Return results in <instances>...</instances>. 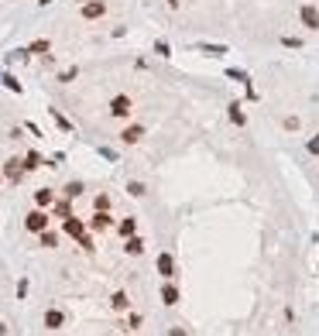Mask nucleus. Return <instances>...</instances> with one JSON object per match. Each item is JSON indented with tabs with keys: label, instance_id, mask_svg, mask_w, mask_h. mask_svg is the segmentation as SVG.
I'll use <instances>...</instances> for the list:
<instances>
[{
	"label": "nucleus",
	"instance_id": "nucleus-1",
	"mask_svg": "<svg viewBox=\"0 0 319 336\" xmlns=\"http://www.w3.org/2000/svg\"><path fill=\"white\" fill-rule=\"evenodd\" d=\"M107 110H110V117L127 120V117L134 114V103H131V96H124V93H120V96H113V99H110V106H107Z\"/></svg>",
	"mask_w": 319,
	"mask_h": 336
},
{
	"label": "nucleus",
	"instance_id": "nucleus-2",
	"mask_svg": "<svg viewBox=\"0 0 319 336\" xmlns=\"http://www.w3.org/2000/svg\"><path fill=\"white\" fill-rule=\"evenodd\" d=\"M299 21H302V28L319 31V7H316V4H302V7H299Z\"/></svg>",
	"mask_w": 319,
	"mask_h": 336
},
{
	"label": "nucleus",
	"instance_id": "nucleus-3",
	"mask_svg": "<svg viewBox=\"0 0 319 336\" xmlns=\"http://www.w3.org/2000/svg\"><path fill=\"white\" fill-rule=\"evenodd\" d=\"M79 14H83V21H100L107 14V4H103V0H83Z\"/></svg>",
	"mask_w": 319,
	"mask_h": 336
},
{
	"label": "nucleus",
	"instance_id": "nucleus-4",
	"mask_svg": "<svg viewBox=\"0 0 319 336\" xmlns=\"http://www.w3.org/2000/svg\"><path fill=\"white\" fill-rule=\"evenodd\" d=\"M24 227H28L31 234H41V230H48V213H45V209H31V213L24 216Z\"/></svg>",
	"mask_w": 319,
	"mask_h": 336
},
{
	"label": "nucleus",
	"instance_id": "nucleus-5",
	"mask_svg": "<svg viewBox=\"0 0 319 336\" xmlns=\"http://www.w3.org/2000/svg\"><path fill=\"white\" fill-rule=\"evenodd\" d=\"M62 234H69L72 240H79L83 234H86V223H83L79 216H65L62 219Z\"/></svg>",
	"mask_w": 319,
	"mask_h": 336
},
{
	"label": "nucleus",
	"instance_id": "nucleus-6",
	"mask_svg": "<svg viewBox=\"0 0 319 336\" xmlns=\"http://www.w3.org/2000/svg\"><path fill=\"white\" fill-rule=\"evenodd\" d=\"M113 227V216H110V209H96L93 219H90V230H96V234H103V230H110Z\"/></svg>",
	"mask_w": 319,
	"mask_h": 336
},
{
	"label": "nucleus",
	"instance_id": "nucleus-7",
	"mask_svg": "<svg viewBox=\"0 0 319 336\" xmlns=\"http://www.w3.org/2000/svg\"><path fill=\"white\" fill-rule=\"evenodd\" d=\"M154 264H158V275L165 278V281H172V278H175V257H172L169 251H165V254H158V261H154Z\"/></svg>",
	"mask_w": 319,
	"mask_h": 336
},
{
	"label": "nucleus",
	"instance_id": "nucleus-8",
	"mask_svg": "<svg viewBox=\"0 0 319 336\" xmlns=\"http://www.w3.org/2000/svg\"><path fill=\"white\" fill-rule=\"evenodd\" d=\"M4 178H11V182H21L24 178V161L21 158H7V165H4V172H0Z\"/></svg>",
	"mask_w": 319,
	"mask_h": 336
},
{
	"label": "nucleus",
	"instance_id": "nucleus-9",
	"mask_svg": "<svg viewBox=\"0 0 319 336\" xmlns=\"http://www.w3.org/2000/svg\"><path fill=\"white\" fill-rule=\"evenodd\" d=\"M141 138H144V124H131V127L120 131V141H124V144H137Z\"/></svg>",
	"mask_w": 319,
	"mask_h": 336
},
{
	"label": "nucleus",
	"instance_id": "nucleus-10",
	"mask_svg": "<svg viewBox=\"0 0 319 336\" xmlns=\"http://www.w3.org/2000/svg\"><path fill=\"white\" fill-rule=\"evenodd\" d=\"M65 326V312L62 309H48L45 312V329H62Z\"/></svg>",
	"mask_w": 319,
	"mask_h": 336
},
{
	"label": "nucleus",
	"instance_id": "nucleus-11",
	"mask_svg": "<svg viewBox=\"0 0 319 336\" xmlns=\"http://www.w3.org/2000/svg\"><path fill=\"white\" fill-rule=\"evenodd\" d=\"M162 302H165V305H179V302H182V292H179L172 281H165V285H162Z\"/></svg>",
	"mask_w": 319,
	"mask_h": 336
},
{
	"label": "nucleus",
	"instance_id": "nucleus-12",
	"mask_svg": "<svg viewBox=\"0 0 319 336\" xmlns=\"http://www.w3.org/2000/svg\"><path fill=\"white\" fill-rule=\"evenodd\" d=\"M124 251H127L131 257H141V254H144V240L137 237V234H131V237H124Z\"/></svg>",
	"mask_w": 319,
	"mask_h": 336
},
{
	"label": "nucleus",
	"instance_id": "nucleus-13",
	"mask_svg": "<svg viewBox=\"0 0 319 336\" xmlns=\"http://www.w3.org/2000/svg\"><path fill=\"white\" fill-rule=\"evenodd\" d=\"M110 305H113V312H127V309H131V298H127V292H113Z\"/></svg>",
	"mask_w": 319,
	"mask_h": 336
},
{
	"label": "nucleus",
	"instance_id": "nucleus-14",
	"mask_svg": "<svg viewBox=\"0 0 319 336\" xmlns=\"http://www.w3.org/2000/svg\"><path fill=\"white\" fill-rule=\"evenodd\" d=\"M226 117H230V124H237V127H244V124H247L244 110H241V103H230V106H226Z\"/></svg>",
	"mask_w": 319,
	"mask_h": 336
},
{
	"label": "nucleus",
	"instance_id": "nucleus-15",
	"mask_svg": "<svg viewBox=\"0 0 319 336\" xmlns=\"http://www.w3.org/2000/svg\"><path fill=\"white\" fill-rule=\"evenodd\" d=\"M117 234H120V237H131V234H137V219H134V216L120 219V223H117Z\"/></svg>",
	"mask_w": 319,
	"mask_h": 336
},
{
	"label": "nucleus",
	"instance_id": "nucleus-16",
	"mask_svg": "<svg viewBox=\"0 0 319 336\" xmlns=\"http://www.w3.org/2000/svg\"><path fill=\"white\" fill-rule=\"evenodd\" d=\"M21 161H24V172H35V168H41V155H38V151H28Z\"/></svg>",
	"mask_w": 319,
	"mask_h": 336
},
{
	"label": "nucleus",
	"instance_id": "nucleus-17",
	"mask_svg": "<svg viewBox=\"0 0 319 336\" xmlns=\"http://www.w3.org/2000/svg\"><path fill=\"white\" fill-rule=\"evenodd\" d=\"M35 202H38V206H52V202H55V192H52V189H38Z\"/></svg>",
	"mask_w": 319,
	"mask_h": 336
},
{
	"label": "nucleus",
	"instance_id": "nucleus-18",
	"mask_svg": "<svg viewBox=\"0 0 319 336\" xmlns=\"http://www.w3.org/2000/svg\"><path fill=\"white\" fill-rule=\"evenodd\" d=\"M144 192H148V189H144V182H127V196L141 199V196H144Z\"/></svg>",
	"mask_w": 319,
	"mask_h": 336
},
{
	"label": "nucleus",
	"instance_id": "nucleus-19",
	"mask_svg": "<svg viewBox=\"0 0 319 336\" xmlns=\"http://www.w3.org/2000/svg\"><path fill=\"white\" fill-rule=\"evenodd\" d=\"M62 192H65V199H75V196H83V182H69V185H65Z\"/></svg>",
	"mask_w": 319,
	"mask_h": 336
},
{
	"label": "nucleus",
	"instance_id": "nucleus-20",
	"mask_svg": "<svg viewBox=\"0 0 319 336\" xmlns=\"http://www.w3.org/2000/svg\"><path fill=\"white\" fill-rule=\"evenodd\" d=\"M38 237H41V247H55V244H58V237L52 234V230H41Z\"/></svg>",
	"mask_w": 319,
	"mask_h": 336
},
{
	"label": "nucleus",
	"instance_id": "nucleus-21",
	"mask_svg": "<svg viewBox=\"0 0 319 336\" xmlns=\"http://www.w3.org/2000/svg\"><path fill=\"white\" fill-rule=\"evenodd\" d=\"M55 213H58L62 219H65V216H72V209H69V199H58V202H55Z\"/></svg>",
	"mask_w": 319,
	"mask_h": 336
},
{
	"label": "nucleus",
	"instance_id": "nucleus-22",
	"mask_svg": "<svg viewBox=\"0 0 319 336\" xmlns=\"http://www.w3.org/2000/svg\"><path fill=\"white\" fill-rule=\"evenodd\" d=\"M48 48H52V45H48V41L41 38V41H35V45H31L28 52H35V55H48Z\"/></svg>",
	"mask_w": 319,
	"mask_h": 336
},
{
	"label": "nucleus",
	"instance_id": "nucleus-23",
	"mask_svg": "<svg viewBox=\"0 0 319 336\" xmlns=\"http://www.w3.org/2000/svg\"><path fill=\"white\" fill-rule=\"evenodd\" d=\"M0 82H4V86H7L11 93H21V82L14 79V76H0Z\"/></svg>",
	"mask_w": 319,
	"mask_h": 336
},
{
	"label": "nucleus",
	"instance_id": "nucleus-24",
	"mask_svg": "<svg viewBox=\"0 0 319 336\" xmlns=\"http://www.w3.org/2000/svg\"><path fill=\"white\" fill-rule=\"evenodd\" d=\"M282 127H285V131H299L302 120H299V117H285V120H282Z\"/></svg>",
	"mask_w": 319,
	"mask_h": 336
},
{
	"label": "nucleus",
	"instance_id": "nucleus-25",
	"mask_svg": "<svg viewBox=\"0 0 319 336\" xmlns=\"http://www.w3.org/2000/svg\"><path fill=\"white\" fill-rule=\"evenodd\" d=\"M52 117H55V124H58V127H62V131H72V124H69V120L62 117L58 110H52Z\"/></svg>",
	"mask_w": 319,
	"mask_h": 336
},
{
	"label": "nucleus",
	"instance_id": "nucleus-26",
	"mask_svg": "<svg viewBox=\"0 0 319 336\" xmlns=\"http://www.w3.org/2000/svg\"><path fill=\"white\" fill-rule=\"evenodd\" d=\"M75 76H79V69H75V65H72V69H65V72H62V76H58V82H72Z\"/></svg>",
	"mask_w": 319,
	"mask_h": 336
},
{
	"label": "nucleus",
	"instance_id": "nucleus-27",
	"mask_svg": "<svg viewBox=\"0 0 319 336\" xmlns=\"http://www.w3.org/2000/svg\"><path fill=\"white\" fill-rule=\"evenodd\" d=\"M154 52H158L162 59H169V55H172V48H169V45H165V41H154Z\"/></svg>",
	"mask_w": 319,
	"mask_h": 336
},
{
	"label": "nucleus",
	"instance_id": "nucleus-28",
	"mask_svg": "<svg viewBox=\"0 0 319 336\" xmlns=\"http://www.w3.org/2000/svg\"><path fill=\"white\" fill-rule=\"evenodd\" d=\"M199 48H203V52H209V55H223V52H226L223 45H199Z\"/></svg>",
	"mask_w": 319,
	"mask_h": 336
},
{
	"label": "nucleus",
	"instance_id": "nucleus-29",
	"mask_svg": "<svg viewBox=\"0 0 319 336\" xmlns=\"http://www.w3.org/2000/svg\"><path fill=\"white\" fill-rule=\"evenodd\" d=\"M93 206H96V209H110V196H96Z\"/></svg>",
	"mask_w": 319,
	"mask_h": 336
},
{
	"label": "nucleus",
	"instance_id": "nucleus-30",
	"mask_svg": "<svg viewBox=\"0 0 319 336\" xmlns=\"http://www.w3.org/2000/svg\"><path fill=\"white\" fill-rule=\"evenodd\" d=\"M305 148H309V155H319V134H316V138H309Z\"/></svg>",
	"mask_w": 319,
	"mask_h": 336
},
{
	"label": "nucleus",
	"instance_id": "nucleus-31",
	"mask_svg": "<svg viewBox=\"0 0 319 336\" xmlns=\"http://www.w3.org/2000/svg\"><path fill=\"white\" fill-rule=\"evenodd\" d=\"M282 45H285V48H302L299 38H282Z\"/></svg>",
	"mask_w": 319,
	"mask_h": 336
},
{
	"label": "nucleus",
	"instance_id": "nucleus-32",
	"mask_svg": "<svg viewBox=\"0 0 319 336\" xmlns=\"http://www.w3.org/2000/svg\"><path fill=\"white\" fill-rule=\"evenodd\" d=\"M169 336H186V329H182V326H172V333Z\"/></svg>",
	"mask_w": 319,
	"mask_h": 336
},
{
	"label": "nucleus",
	"instance_id": "nucleus-33",
	"mask_svg": "<svg viewBox=\"0 0 319 336\" xmlns=\"http://www.w3.org/2000/svg\"><path fill=\"white\" fill-rule=\"evenodd\" d=\"M169 7H172V11H179V7H182V0H169Z\"/></svg>",
	"mask_w": 319,
	"mask_h": 336
},
{
	"label": "nucleus",
	"instance_id": "nucleus-34",
	"mask_svg": "<svg viewBox=\"0 0 319 336\" xmlns=\"http://www.w3.org/2000/svg\"><path fill=\"white\" fill-rule=\"evenodd\" d=\"M0 336H7V326H4V322H0Z\"/></svg>",
	"mask_w": 319,
	"mask_h": 336
},
{
	"label": "nucleus",
	"instance_id": "nucleus-35",
	"mask_svg": "<svg viewBox=\"0 0 319 336\" xmlns=\"http://www.w3.org/2000/svg\"><path fill=\"white\" fill-rule=\"evenodd\" d=\"M38 4H41V7H45V4H55V0H38Z\"/></svg>",
	"mask_w": 319,
	"mask_h": 336
},
{
	"label": "nucleus",
	"instance_id": "nucleus-36",
	"mask_svg": "<svg viewBox=\"0 0 319 336\" xmlns=\"http://www.w3.org/2000/svg\"><path fill=\"white\" fill-rule=\"evenodd\" d=\"M0 182H4V175H0Z\"/></svg>",
	"mask_w": 319,
	"mask_h": 336
}]
</instances>
